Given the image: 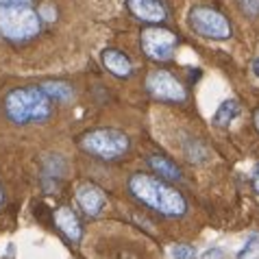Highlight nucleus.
Wrapping results in <instances>:
<instances>
[{"instance_id":"13","label":"nucleus","mask_w":259,"mask_h":259,"mask_svg":"<svg viewBox=\"0 0 259 259\" xmlns=\"http://www.w3.org/2000/svg\"><path fill=\"white\" fill-rule=\"evenodd\" d=\"M240 111H242L240 103H237L235 98H229L218 107V111H215V116H213V124L215 126H229L237 116H240Z\"/></svg>"},{"instance_id":"16","label":"nucleus","mask_w":259,"mask_h":259,"mask_svg":"<svg viewBox=\"0 0 259 259\" xmlns=\"http://www.w3.org/2000/svg\"><path fill=\"white\" fill-rule=\"evenodd\" d=\"M244 16L248 18H259V0H237Z\"/></svg>"},{"instance_id":"10","label":"nucleus","mask_w":259,"mask_h":259,"mask_svg":"<svg viewBox=\"0 0 259 259\" xmlns=\"http://www.w3.org/2000/svg\"><path fill=\"white\" fill-rule=\"evenodd\" d=\"M103 63H105V68L118 78H126V76H131V72H133L131 59L118 48H107L103 53Z\"/></svg>"},{"instance_id":"21","label":"nucleus","mask_w":259,"mask_h":259,"mask_svg":"<svg viewBox=\"0 0 259 259\" xmlns=\"http://www.w3.org/2000/svg\"><path fill=\"white\" fill-rule=\"evenodd\" d=\"M253 120H255V126H257V131H259V109L255 111V118Z\"/></svg>"},{"instance_id":"9","label":"nucleus","mask_w":259,"mask_h":259,"mask_svg":"<svg viewBox=\"0 0 259 259\" xmlns=\"http://www.w3.org/2000/svg\"><path fill=\"white\" fill-rule=\"evenodd\" d=\"M76 203L88 215H98L107 203L103 190L94 183H83L76 188Z\"/></svg>"},{"instance_id":"7","label":"nucleus","mask_w":259,"mask_h":259,"mask_svg":"<svg viewBox=\"0 0 259 259\" xmlns=\"http://www.w3.org/2000/svg\"><path fill=\"white\" fill-rule=\"evenodd\" d=\"M146 90L155 100H163V103H183L188 98L183 83L177 76H172L170 72L163 70L150 72L146 78Z\"/></svg>"},{"instance_id":"22","label":"nucleus","mask_w":259,"mask_h":259,"mask_svg":"<svg viewBox=\"0 0 259 259\" xmlns=\"http://www.w3.org/2000/svg\"><path fill=\"white\" fill-rule=\"evenodd\" d=\"M0 200H3V190H0Z\"/></svg>"},{"instance_id":"4","label":"nucleus","mask_w":259,"mask_h":259,"mask_svg":"<svg viewBox=\"0 0 259 259\" xmlns=\"http://www.w3.org/2000/svg\"><path fill=\"white\" fill-rule=\"evenodd\" d=\"M81 146L85 153L100 157V159H120L122 155L128 153L131 142L122 131L116 128H96L83 135Z\"/></svg>"},{"instance_id":"12","label":"nucleus","mask_w":259,"mask_h":259,"mask_svg":"<svg viewBox=\"0 0 259 259\" xmlns=\"http://www.w3.org/2000/svg\"><path fill=\"white\" fill-rule=\"evenodd\" d=\"M148 165L155 175H159V179H163V181H179V179H181V170H179L177 163H172L168 157L153 155V157H148Z\"/></svg>"},{"instance_id":"18","label":"nucleus","mask_w":259,"mask_h":259,"mask_svg":"<svg viewBox=\"0 0 259 259\" xmlns=\"http://www.w3.org/2000/svg\"><path fill=\"white\" fill-rule=\"evenodd\" d=\"M253 190L259 194V163L255 165V172H253Z\"/></svg>"},{"instance_id":"1","label":"nucleus","mask_w":259,"mask_h":259,"mask_svg":"<svg viewBox=\"0 0 259 259\" xmlns=\"http://www.w3.org/2000/svg\"><path fill=\"white\" fill-rule=\"evenodd\" d=\"M128 192L142 205L150 207L161 215H168V218H181L188 211V203H185L183 194L177 192L170 183H165L159 177L138 172L128 179Z\"/></svg>"},{"instance_id":"14","label":"nucleus","mask_w":259,"mask_h":259,"mask_svg":"<svg viewBox=\"0 0 259 259\" xmlns=\"http://www.w3.org/2000/svg\"><path fill=\"white\" fill-rule=\"evenodd\" d=\"M41 90L48 94L50 100H59V103H66L72 98V88L63 81H50L46 85H41Z\"/></svg>"},{"instance_id":"3","label":"nucleus","mask_w":259,"mask_h":259,"mask_svg":"<svg viewBox=\"0 0 259 259\" xmlns=\"http://www.w3.org/2000/svg\"><path fill=\"white\" fill-rule=\"evenodd\" d=\"M39 13L28 5H3L0 7V35L11 41H26L39 33Z\"/></svg>"},{"instance_id":"8","label":"nucleus","mask_w":259,"mask_h":259,"mask_svg":"<svg viewBox=\"0 0 259 259\" xmlns=\"http://www.w3.org/2000/svg\"><path fill=\"white\" fill-rule=\"evenodd\" d=\"M128 9L138 20L142 22H150V24H161L168 18V11L161 0H126Z\"/></svg>"},{"instance_id":"6","label":"nucleus","mask_w":259,"mask_h":259,"mask_svg":"<svg viewBox=\"0 0 259 259\" xmlns=\"http://www.w3.org/2000/svg\"><path fill=\"white\" fill-rule=\"evenodd\" d=\"M177 35L161 26H150L142 33V50L153 61H170L177 50Z\"/></svg>"},{"instance_id":"11","label":"nucleus","mask_w":259,"mask_h":259,"mask_svg":"<svg viewBox=\"0 0 259 259\" xmlns=\"http://www.w3.org/2000/svg\"><path fill=\"white\" fill-rule=\"evenodd\" d=\"M55 225L61 229V233L68 237L72 242H78L81 240V222H78L76 213L70 209V207H59V209L55 211Z\"/></svg>"},{"instance_id":"15","label":"nucleus","mask_w":259,"mask_h":259,"mask_svg":"<svg viewBox=\"0 0 259 259\" xmlns=\"http://www.w3.org/2000/svg\"><path fill=\"white\" fill-rule=\"evenodd\" d=\"M172 257L175 259H196V248L190 244H177L172 248Z\"/></svg>"},{"instance_id":"2","label":"nucleus","mask_w":259,"mask_h":259,"mask_svg":"<svg viewBox=\"0 0 259 259\" xmlns=\"http://www.w3.org/2000/svg\"><path fill=\"white\" fill-rule=\"evenodd\" d=\"M5 109L16 124H28L46 120L53 111V100L41 88H20L7 96Z\"/></svg>"},{"instance_id":"20","label":"nucleus","mask_w":259,"mask_h":259,"mask_svg":"<svg viewBox=\"0 0 259 259\" xmlns=\"http://www.w3.org/2000/svg\"><path fill=\"white\" fill-rule=\"evenodd\" d=\"M250 68H253V74L259 78V57H255V59H253V66H250Z\"/></svg>"},{"instance_id":"19","label":"nucleus","mask_w":259,"mask_h":259,"mask_svg":"<svg viewBox=\"0 0 259 259\" xmlns=\"http://www.w3.org/2000/svg\"><path fill=\"white\" fill-rule=\"evenodd\" d=\"M28 0H0V7L3 5H26Z\"/></svg>"},{"instance_id":"5","label":"nucleus","mask_w":259,"mask_h":259,"mask_svg":"<svg viewBox=\"0 0 259 259\" xmlns=\"http://www.w3.org/2000/svg\"><path fill=\"white\" fill-rule=\"evenodd\" d=\"M190 26L194 33H198L205 39L222 41L233 35V28L229 24L225 13H220L218 9L207 5H198L190 11Z\"/></svg>"},{"instance_id":"17","label":"nucleus","mask_w":259,"mask_h":259,"mask_svg":"<svg viewBox=\"0 0 259 259\" xmlns=\"http://www.w3.org/2000/svg\"><path fill=\"white\" fill-rule=\"evenodd\" d=\"M257 240H259V237H257V235H253V237H250V240L246 242V246H244V248L240 250V253H237V257H240V259H242V257H244V255H246V253H250V250H253V248H255V244H257Z\"/></svg>"}]
</instances>
